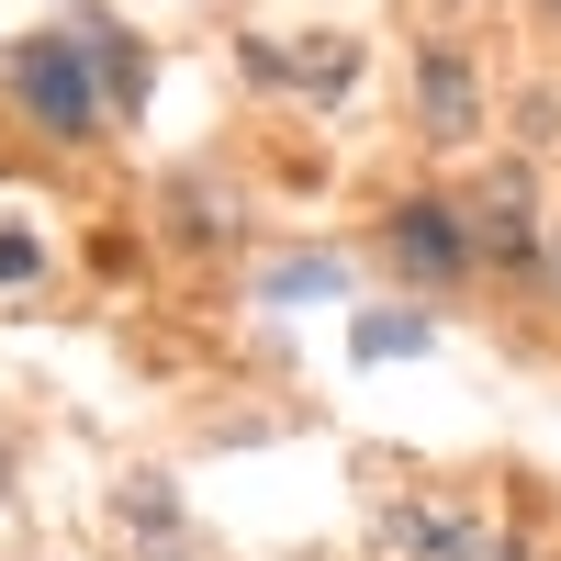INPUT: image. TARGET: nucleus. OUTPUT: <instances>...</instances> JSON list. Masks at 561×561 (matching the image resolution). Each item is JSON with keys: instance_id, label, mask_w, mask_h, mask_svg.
Returning a JSON list of instances; mask_svg holds the SVG:
<instances>
[{"instance_id": "nucleus-11", "label": "nucleus", "mask_w": 561, "mask_h": 561, "mask_svg": "<svg viewBox=\"0 0 561 561\" xmlns=\"http://www.w3.org/2000/svg\"><path fill=\"white\" fill-rule=\"evenodd\" d=\"M539 23H550V34H561V0H539Z\"/></svg>"}, {"instance_id": "nucleus-10", "label": "nucleus", "mask_w": 561, "mask_h": 561, "mask_svg": "<svg viewBox=\"0 0 561 561\" xmlns=\"http://www.w3.org/2000/svg\"><path fill=\"white\" fill-rule=\"evenodd\" d=\"M0 280H34V237H0Z\"/></svg>"}, {"instance_id": "nucleus-1", "label": "nucleus", "mask_w": 561, "mask_h": 561, "mask_svg": "<svg viewBox=\"0 0 561 561\" xmlns=\"http://www.w3.org/2000/svg\"><path fill=\"white\" fill-rule=\"evenodd\" d=\"M12 90H23V113L57 124V135H90V124H102V102H90V45H79V34H34L23 57H12Z\"/></svg>"}, {"instance_id": "nucleus-9", "label": "nucleus", "mask_w": 561, "mask_h": 561, "mask_svg": "<svg viewBox=\"0 0 561 561\" xmlns=\"http://www.w3.org/2000/svg\"><path fill=\"white\" fill-rule=\"evenodd\" d=\"M270 293H280V304H293V293H337V270H325V259H293V270H270Z\"/></svg>"}, {"instance_id": "nucleus-4", "label": "nucleus", "mask_w": 561, "mask_h": 561, "mask_svg": "<svg viewBox=\"0 0 561 561\" xmlns=\"http://www.w3.org/2000/svg\"><path fill=\"white\" fill-rule=\"evenodd\" d=\"M393 539H404V561H494L505 539H483L460 505H404L393 517Z\"/></svg>"}, {"instance_id": "nucleus-5", "label": "nucleus", "mask_w": 561, "mask_h": 561, "mask_svg": "<svg viewBox=\"0 0 561 561\" xmlns=\"http://www.w3.org/2000/svg\"><path fill=\"white\" fill-rule=\"evenodd\" d=\"M472 237H483V248H505V259H528V248H539V214H528V180H517V169H505L494 192L472 203Z\"/></svg>"}, {"instance_id": "nucleus-7", "label": "nucleus", "mask_w": 561, "mask_h": 561, "mask_svg": "<svg viewBox=\"0 0 561 561\" xmlns=\"http://www.w3.org/2000/svg\"><path fill=\"white\" fill-rule=\"evenodd\" d=\"M68 34L90 45V68H102V90H113V102H124V113H135V102H147V68H135V45H124V34H113L102 12H79Z\"/></svg>"}, {"instance_id": "nucleus-13", "label": "nucleus", "mask_w": 561, "mask_h": 561, "mask_svg": "<svg viewBox=\"0 0 561 561\" xmlns=\"http://www.w3.org/2000/svg\"><path fill=\"white\" fill-rule=\"evenodd\" d=\"M550 280H561V237H550Z\"/></svg>"}, {"instance_id": "nucleus-12", "label": "nucleus", "mask_w": 561, "mask_h": 561, "mask_svg": "<svg viewBox=\"0 0 561 561\" xmlns=\"http://www.w3.org/2000/svg\"><path fill=\"white\" fill-rule=\"evenodd\" d=\"M0 494H12V449H0Z\"/></svg>"}, {"instance_id": "nucleus-3", "label": "nucleus", "mask_w": 561, "mask_h": 561, "mask_svg": "<svg viewBox=\"0 0 561 561\" xmlns=\"http://www.w3.org/2000/svg\"><path fill=\"white\" fill-rule=\"evenodd\" d=\"M415 90H427V135H438V147H460V135L483 124V90H472V68H460V45H427Z\"/></svg>"}, {"instance_id": "nucleus-8", "label": "nucleus", "mask_w": 561, "mask_h": 561, "mask_svg": "<svg viewBox=\"0 0 561 561\" xmlns=\"http://www.w3.org/2000/svg\"><path fill=\"white\" fill-rule=\"evenodd\" d=\"M427 348V314H359V359H404Z\"/></svg>"}, {"instance_id": "nucleus-14", "label": "nucleus", "mask_w": 561, "mask_h": 561, "mask_svg": "<svg viewBox=\"0 0 561 561\" xmlns=\"http://www.w3.org/2000/svg\"><path fill=\"white\" fill-rule=\"evenodd\" d=\"M0 68H12V57H0Z\"/></svg>"}, {"instance_id": "nucleus-6", "label": "nucleus", "mask_w": 561, "mask_h": 561, "mask_svg": "<svg viewBox=\"0 0 561 561\" xmlns=\"http://www.w3.org/2000/svg\"><path fill=\"white\" fill-rule=\"evenodd\" d=\"M393 248L427 270V280H449V270H460V225H449V203H404V214H393Z\"/></svg>"}, {"instance_id": "nucleus-2", "label": "nucleus", "mask_w": 561, "mask_h": 561, "mask_svg": "<svg viewBox=\"0 0 561 561\" xmlns=\"http://www.w3.org/2000/svg\"><path fill=\"white\" fill-rule=\"evenodd\" d=\"M248 68H259V79H293V90H348L359 45H348V34H304V45H280V34H248Z\"/></svg>"}]
</instances>
